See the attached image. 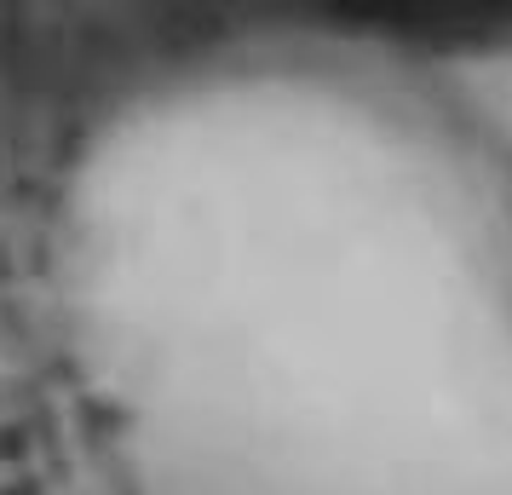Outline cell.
Listing matches in <instances>:
<instances>
[{"mask_svg":"<svg viewBox=\"0 0 512 495\" xmlns=\"http://www.w3.org/2000/svg\"><path fill=\"white\" fill-rule=\"evenodd\" d=\"M466 98L484 121V133L495 139V150L512 167V41L501 52H484L472 70H466Z\"/></svg>","mask_w":512,"mask_h":495,"instance_id":"7a4b0ae2","label":"cell"},{"mask_svg":"<svg viewBox=\"0 0 512 495\" xmlns=\"http://www.w3.org/2000/svg\"><path fill=\"white\" fill-rule=\"evenodd\" d=\"M139 495H512V248L455 144L346 75L144 110L87 208Z\"/></svg>","mask_w":512,"mask_h":495,"instance_id":"6da1fadb","label":"cell"}]
</instances>
